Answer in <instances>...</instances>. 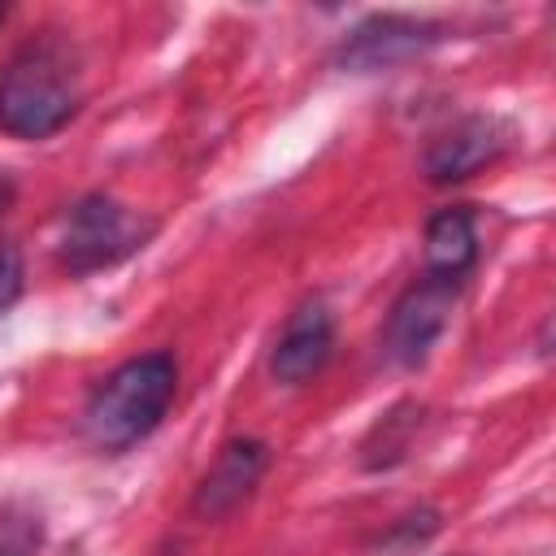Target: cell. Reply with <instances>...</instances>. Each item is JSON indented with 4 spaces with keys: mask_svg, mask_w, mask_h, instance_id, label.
<instances>
[{
    "mask_svg": "<svg viewBox=\"0 0 556 556\" xmlns=\"http://www.w3.org/2000/svg\"><path fill=\"white\" fill-rule=\"evenodd\" d=\"M174 391H178V365L169 352L130 356L91 391L83 408L87 439L104 452L135 447L161 426V417L174 404Z\"/></svg>",
    "mask_w": 556,
    "mask_h": 556,
    "instance_id": "6da1fadb",
    "label": "cell"
},
{
    "mask_svg": "<svg viewBox=\"0 0 556 556\" xmlns=\"http://www.w3.org/2000/svg\"><path fill=\"white\" fill-rule=\"evenodd\" d=\"M78 109V74L56 39L22 43L0 70V130L13 139H48Z\"/></svg>",
    "mask_w": 556,
    "mask_h": 556,
    "instance_id": "7a4b0ae2",
    "label": "cell"
},
{
    "mask_svg": "<svg viewBox=\"0 0 556 556\" xmlns=\"http://www.w3.org/2000/svg\"><path fill=\"white\" fill-rule=\"evenodd\" d=\"M148 235H152V222L130 213L113 195H83L65 208L56 252L70 274H91V269L117 265L122 256L143 248Z\"/></svg>",
    "mask_w": 556,
    "mask_h": 556,
    "instance_id": "3957f363",
    "label": "cell"
},
{
    "mask_svg": "<svg viewBox=\"0 0 556 556\" xmlns=\"http://www.w3.org/2000/svg\"><path fill=\"white\" fill-rule=\"evenodd\" d=\"M456 287L452 278H434V274H421L391 308L387 317V334H382V348L395 365L413 369L430 356L434 339L443 334L447 326V313H452V300H456Z\"/></svg>",
    "mask_w": 556,
    "mask_h": 556,
    "instance_id": "277c9868",
    "label": "cell"
},
{
    "mask_svg": "<svg viewBox=\"0 0 556 556\" xmlns=\"http://www.w3.org/2000/svg\"><path fill=\"white\" fill-rule=\"evenodd\" d=\"M508 143V130L486 117V113H469L460 122H452L439 139H430L421 169L430 182H460L469 174H478L482 165H491Z\"/></svg>",
    "mask_w": 556,
    "mask_h": 556,
    "instance_id": "5b68a950",
    "label": "cell"
},
{
    "mask_svg": "<svg viewBox=\"0 0 556 556\" xmlns=\"http://www.w3.org/2000/svg\"><path fill=\"white\" fill-rule=\"evenodd\" d=\"M430 43H439V26L400 17V13H378V17H365L343 39L339 61L348 70H387V65H400V61L426 52Z\"/></svg>",
    "mask_w": 556,
    "mask_h": 556,
    "instance_id": "8992f818",
    "label": "cell"
},
{
    "mask_svg": "<svg viewBox=\"0 0 556 556\" xmlns=\"http://www.w3.org/2000/svg\"><path fill=\"white\" fill-rule=\"evenodd\" d=\"M330 352H334V321H330V308H326L321 300H308V304H300V308L287 317V326H282V334H278V343H274L269 369H274L278 382L300 387V382H308L313 374H321V365L330 361Z\"/></svg>",
    "mask_w": 556,
    "mask_h": 556,
    "instance_id": "52a82bcc",
    "label": "cell"
},
{
    "mask_svg": "<svg viewBox=\"0 0 556 556\" xmlns=\"http://www.w3.org/2000/svg\"><path fill=\"white\" fill-rule=\"evenodd\" d=\"M265 460H269L265 443H256V439H235V443L217 456V465L204 473V482H200V491H195V513H200V517H222V513H230L235 504H243V500L252 495V486H256Z\"/></svg>",
    "mask_w": 556,
    "mask_h": 556,
    "instance_id": "ba28073f",
    "label": "cell"
},
{
    "mask_svg": "<svg viewBox=\"0 0 556 556\" xmlns=\"http://www.w3.org/2000/svg\"><path fill=\"white\" fill-rule=\"evenodd\" d=\"M478 256L473 213L465 204H447L426 222V274L460 282Z\"/></svg>",
    "mask_w": 556,
    "mask_h": 556,
    "instance_id": "9c48e42d",
    "label": "cell"
},
{
    "mask_svg": "<svg viewBox=\"0 0 556 556\" xmlns=\"http://www.w3.org/2000/svg\"><path fill=\"white\" fill-rule=\"evenodd\" d=\"M39 521L26 513H0V556H35Z\"/></svg>",
    "mask_w": 556,
    "mask_h": 556,
    "instance_id": "30bf717a",
    "label": "cell"
},
{
    "mask_svg": "<svg viewBox=\"0 0 556 556\" xmlns=\"http://www.w3.org/2000/svg\"><path fill=\"white\" fill-rule=\"evenodd\" d=\"M22 282H26L22 252H17L13 243H0V313L13 308V300L22 295Z\"/></svg>",
    "mask_w": 556,
    "mask_h": 556,
    "instance_id": "8fae6325",
    "label": "cell"
},
{
    "mask_svg": "<svg viewBox=\"0 0 556 556\" xmlns=\"http://www.w3.org/2000/svg\"><path fill=\"white\" fill-rule=\"evenodd\" d=\"M9 200H13V182H9V178H0V217H4Z\"/></svg>",
    "mask_w": 556,
    "mask_h": 556,
    "instance_id": "7c38bea8",
    "label": "cell"
},
{
    "mask_svg": "<svg viewBox=\"0 0 556 556\" xmlns=\"http://www.w3.org/2000/svg\"><path fill=\"white\" fill-rule=\"evenodd\" d=\"M0 22H4V9H0Z\"/></svg>",
    "mask_w": 556,
    "mask_h": 556,
    "instance_id": "4fadbf2b",
    "label": "cell"
}]
</instances>
